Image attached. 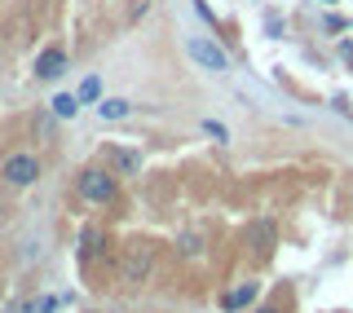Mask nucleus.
<instances>
[{
    "label": "nucleus",
    "instance_id": "nucleus-6",
    "mask_svg": "<svg viewBox=\"0 0 353 313\" xmlns=\"http://www.w3.org/2000/svg\"><path fill=\"white\" fill-rule=\"evenodd\" d=\"M128 102H124V97H102V102H97V115H102L106 119V124H115V119H128Z\"/></svg>",
    "mask_w": 353,
    "mask_h": 313
},
{
    "label": "nucleus",
    "instance_id": "nucleus-11",
    "mask_svg": "<svg viewBox=\"0 0 353 313\" xmlns=\"http://www.w3.org/2000/svg\"><path fill=\"white\" fill-rule=\"evenodd\" d=\"M208 132H212V137H221V141H225L230 137V132H225V124H216V119H208V124H203Z\"/></svg>",
    "mask_w": 353,
    "mask_h": 313
},
{
    "label": "nucleus",
    "instance_id": "nucleus-12",
    "mask_svg": "<svg viewBox=\"0 0 353 313\" xmlns=\"http://www.w3.org/2000/svg\"><path fill=\"white\" fill-rule=\"evenodd\" d=\"M256 313H274V309H256Z\"/></svg>",
    "mask_w": 353,
    "mask_h": 313
},
{
    "label": "nucleus",
    "instance_id": "nucleus-7",
    "mask_svg": "<svg viewBox=\"0 0 353 313\" xmlns=\"http://www.w3.org/2000/svg\"><path fill=\"white\" fill-rule=\"evenodd\" d=\"M252 300H256V283H243V287L221 296V309H243V305H252Z\"/></svg>",
    "mask_w": 353,
    "mask_h": 313
},
{
    "label": "nucleus",
    "instance_id": "nucleus-3",
    "mask_svg": "<svg viewBox=\"0 0 353 313\" xmlns=\"http://www.w3.org/2000/svg\"><path fill=\"white\" fill-rule=\"evenodd\" d=\"M0 172H5L9 185H31L40 176V159H36V154H9Z\"/></svg>",
    "mask_w": 353,
    "mask_h": 313
},
{
    "label": "nucleus",
    "instance_id": "nucleus-10",
    "mask_svg": "<svg viewBox=\"0 0 353 313\" xmlns=\"http://www.w3.org/2000/svg\"><path fill=\"white\" fill-rule=\"evenodd\" d=\"M75 97H80V106H88V102H97V97H102V80H97V75H88V80L75 88Z\"/></svg>",
    "mask_w": 353,
    "mask_h": 313
},
{
    "label": "nucleus",
    "instance_id": "nucleus-2",
    "mask_svg": "<svg viewBox=\"0 0 353 313\" xmlns=\"http://www.w3.org/2000/svg\"><path fill=\"white\" fill-rule=\"evenodd\" d=\"M80 194L88 199V203H106V199H115V176L102 172V168H88V172L80 176Z\"/></svg>",
    "mask_w": 353,
    "mask_h": 313
},
{
    "label": "nucleus",
    "instance_id": "nucleus-1",
    "mask_svg": "<svg viewBox=\"0 0 353 313\" xmlns=\"http://www.w3.org/2000/svg\"><path fill=\"white\" fill-rule=\"evenodd\" d=\"M185 53L203 66V71H216V75H225L230 71V58H225V49H221L216 40H208V36H190L185 40Z\"/></svg>",
    "mask_w": 353,
    "mask_h": 313
},
{
    "label": "nucleus",
    "instance_id": "nucleus-9",
    "mask_svg": "<svg viewBox=\"0 0 353 313\" xmlns=\"http://www.w3.org/2000/svg\"><path fill=\"white\" fill-rule=\"evenodd\" d=\"M110 163H115L119 172H128V176H132V172L141 168V154H137V150H110Z\"/></svg>",
    "mask_w": 353,
    "mask_h": 313
},
{
    "label": "nucleus",
    "instance_id": "nucleus-4",
    "mask_svg": "<svg viewBox=\"0 0 353 313\" xmlns=\"http://www.w3.org/2000/svg\"><path fill=\"white\" fill-rule=\"evenodd\" d=\"M62 71H66V53L58 49V44H49V49L36 58V75H40V80H58Z\"/></svg>",
    "mask_w": 353,
    "mask_h": 313
},
{
    "label": "nucleus",
    "instance_id": "nucleus-8",
    "mask_svg": "<svg viewBox=\"0 0 353 313\" xmlns=\"http://www.w3.org/2000/svg\"><path fill=\"white\" fill-rule=\"evenodd\" d=\"M49 106H53V115H58V119H71L75 110H80V97H75V93H58Z\"/></svg>",
    "mask_w": 353,
    "mask_h": 313
},
{
    "label": "nucleus",
    "instance_id": "nucleus-5",
    "mask_svg": "<svg viewBox=\"0 0 353 313\" xmlns=\"http://www.w3.org/2000/svg\"><path fill=\"white\" fill-rule=\"evenodd\" d=\"M146 274H150V248H132L128 261H124V278L128 283H141Z\"/></svg>",
    "mask_w": 353,
    "mask_h": 313
}]
</instances>
